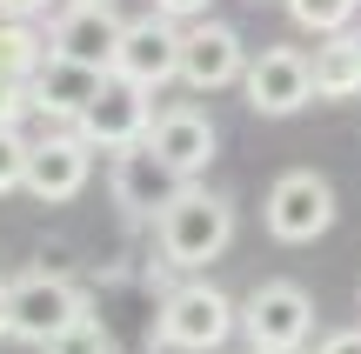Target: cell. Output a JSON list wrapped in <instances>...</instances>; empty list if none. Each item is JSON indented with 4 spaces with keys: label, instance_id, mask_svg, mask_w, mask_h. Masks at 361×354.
Segmentation results:
<instances>
[{
    "label": "cell",
    "instance_id": "1",
    "mask_svg": "<svg viewBox=\"0 0 361 354\" xmlns=\"http://www.w3.org/2000/svg\"><path fill=\"white\" fill-rule=\"evenodd\" d=\"M154 234H161V261L168 267H207V261H221L228 241H234V201L188 181L168 201V214L154 221Z\"/></svg>",
    "mask_w": 361,
    "mask_h": 354
},
{
    "label": "cell",
    "instance_id": "2",
    "mask_svg": "<svg viewBox=\"0 0 361 354\" xmlns=\"http://www.w3.org/2000/svg\"><path fill=\"white\" fill-rule=\"evenodd\" d=\"M234 328H241V308H234L221 288H207V281H188V288H168V301H161L154 348H168V354H214V348L234 341Z\"/></svg>",
    "mask_w": 361,
    "mask_h": 354
},
{
    "label": "cell",
    "instance_id": "3",
    "mask_svg": "<svg viewBox=\"0 0 361 354\" xmlns=\"http://www.w3.org/2000/svg\"><path fill=\"white\" fill-rule=\"evenodd\" d=\"M261 221H268V234L281 241V248H308V241H322L328 227H335V187H328V174L288 167L281 181L268 187V201H261Z\"/></svg>",
    "mask_w": 361,
    "mask_h": 354
},
{
    "label": "cell",
    "instance_id": "4",
    "mask_svg": "<svg viewBox=\"0 0 361 354\" xmlns=\"http://www.w3.org/2000/svg\"><path fill=\"white\" fill-rule=\"evenodd\" d=\"M80 321H94L80 281L47 274V267H27V274L13 281V334H20V341L47 348V341H61L67 328H80Z\"/></svg>",
    "mask_w": 361,
    "mask_h": 354
},
{
    "label": "cell",
    "instance_id": "5",
    "mask_svg": "<svg viewBox=\"0 0 361 354\" xmlns=\"http://www.w3.org/2000/svg\"><path fill=\"white\" fill-rule=\"evenodd\" d=\"M308 328H314V301L301 281H261L241 301V334L261 354H301Z\"/></svg>",
    "mask_w": 361,
    "mask_h": 354
},
{
    "label": "cell",
    "instance_id": "6",
    "mask_svg": "<svg viewBox=\"0 0 361 354\" xmlns=\"http://www.w3.org/2000/svg\"><path fill=\"white\" fill-rule=\"evenodd\" d=\"M74 127L87 134V147H107V154H121V147H141L147 134H154V101H147L141 80L107 74V80H101V94L87 101V114H80Z\"/></svg>",
    "mask_w": 361,
    "mask_h": 354
},
{
    "label": "cell",
    "instance_id": "7",
    "mask_svg": "<svg viewBox=\"0 0 361 354\" xmlns=\"http://www.w3.org/2000/svg\"><path fill=\"white\" fill-rule=\"evenodd\" d=\"M241 101L268 120H288L314 101V61L301 47H261L241 74Z\"/></svg>",
    "mask_w": 361,
    "mask_h": 354
},
{
    "label": "cell",
    "instance_id": "8",
    "mask_svg": "<svg viewBox=\"0 0 361 354\" xmlns=\"http://www.w3.org/2000/svg\"><path fill=\"white\" fill-rule=\"evenodd\" d=\"M121 40H128V20H121L114 7H87V0H67V7L47 20V47L61 53V61L94 67V74H114Z\"/></svg>",
    "mask_w": 361,
    "mask_h": 354
},
{
    "label": "cell",
    "instance_id": "9",
    "mask_svg": "<svg viewBox=\"0 0 361 354\" xmlns=\"http://www.w3.org/2000/svg\"><path fill=\"white\" fill-rule=\"evenodd\" d=\"M247 74V47L228 20H194L180 34V80L194 94H221V87H241Z\"/></svg>",
    "mask_w": 361,
    "mask_h": 354
},
{
    "label": "cell",
    "instance_id": "10",
    "mask_svg": "<svg viewBox=\"0 0 361 354\" xmlns=\"http://www.w3.org/2000/svg\"><path fill=\"white\" fill-rule=\"evenodd\" d=\"M107 181H114V201H121V214H128V221H161V214H168V201L188 187L147 141H141V147H121Z\"/></svg>",
    "mask_w": 361,
    "mask_h": 354
},
{
    "label": "cell",
    "instance_id": "11",
    "mask_svg": "<svg viewBox=\"0 0 361 354\" xmlns=\"http://www.w3.org/2000/svg\"><path fill=\"white\" fill-rule=\"evenodd\" d=\"M180 34H188V27H180V20H168V13L128 20V40H121L114 74L141 80L147 94H154V87H168V80H180Z\"/></svg>",
    "mask_w": 361,
    "mask_h": 354
},
{
    "label": "cell",
    "instance_id": "12",
    "mask_svg": "<svg viewBox=\"0 0 361 354\" xmlns=\"http://www.w3.org/2000/svg\"><path fill=\"white\" fill-rule=\"evenodd\" d=\"M94 174V147L80 127L67 134H47V141H34V160H27V194L34 201H74L80 187H87Z\"/></svg>",
    "mask_w": 361,
    "mask_h": 354
},
{
    "label": "cell",
    "instance_id": "13",
    "mask_svg": "<svg viewBox=\"0 0 361 354\" xmlns=\"http://www.w3.org/2000/svg\"><path fill=\"white\" fill-rule=\"evenodd\" d=\"M147 147L168 160L180 181H194V174H207V160L221 154V134H214V120H207L201 107H168V114H154Z\"/></svg>",
    "mask_w": 361,
    "mask_h": 354
},
{
    "label": "cell",
    "instance_id": "14",
    "mask_svg": "<svg viewBox=\"0 0 361 354\" xmlns=\"http://www.w3.org/2000/svg\"><path fill=\"white\" fill-rule=\"evenodd\" d=\"M101 80H107V74L47 53V67L27 80V94H34V114H47V120H80V114H87V101L101 94Z\"/></svg>",
    "mask_w": 361,
    "mask_h": 354
},
{
    "label": "cell",
    "instance_id": "15",
    "mask_svg": "<svg viewBox=\"0 0 361 354\" xmlns=\"http://www.w3.org/2000/svg\"><path fill=\"white\" fill-rule=\"evenodd\" d=\"M361 94V40L335 34L314 47V101H355Z\"/></svg>",
    "mask_w": 361,
    "mask_h": 354
},
{
    "label": "cell",
    "instance_id": "16",
    "mask_svg": "<svg viewBox=\"0 0 361 354\" xmlns=\"http://www.w3.org/2000/svg\"><path fill=\"white\" fill-rule=\"evenodd\" d=\"M47 34H40L34 20H0V74L7 80H34L40 67H47Z\"/></svg>",
    "mask_w": 361,
    "mask_h": 354
},
{
    "label": "cell",
    "instance_id": "17",
    "mask_svg": "<svg viewBox=\"0 0 361 354\" xmlns=\"http://www.w3.org/2000/svg\"><path fill=\"white\" fill-rule=\"evenodd\" d=\"M288 13H295V27H308V34H348L361 0H288Z\"/></svg>",
    "mask_w": 361,
    "mask_h": 354
},
{
    "label": "cell",
    "instance_id": "18",
    "mask_svg": "<svg viewBox=\"0 0 361 354\" xmlns=\"http://www.w3.org/2000/svg\"><path fill=\"white\" fill-rule=\"evenodd\" d=\"M27 160L34 141H20V127H0V194H27Z\"/></svg>",
    "mask_w": 361,
    "mask_h": 354
},
{
    "label": "cell",
    "instance_id": "19",
    "mask_svg": "<svg viewBox=\"0 0 361 354\" xmlns=\"http://www.w3.org/2000/svg\"><path fill=\"white\" fill-rule=\"evenodd\" d=\"M40 354H121V348H114V334H107L101 321H80V328H67L61 341H47Z\"/></svg>",
    "mask_w": 361,
    "mask_h": 354
},
{
    "label": "cell",
    "instance_id": "20",
    "mask_svg": "<svg viewBox=\"0 0 361 354\" xmlns=\"http://www.w3.org/2000/svg\"><path fill=\"white\" fill-rule=\"evenodd\" d=\"M27 114H34V94H27V80H7V74H0V127H20Z\"/></svg>",
    "mask_w": 361,
    "mask_h": 354
},
{
    "label": "cell",
    "instance_id": "21",
    "mask_svg": "<svg viewBox=\"0 0 361 354\" xmlns=\"http://www.w3.org/2000/svg\"><path fill=\"white\" fill-rule=\"evenodd\" d=\"M54 0H0V20H47Z\"/></svg>",
    "mask_w": 361,
    "mask_h": 354
},
{
    "label": "cell",
    "instance_id": "22",
    "mask_svg": "<svg viewBox=\"0 0 361 354\" xmlns=\"http://www.w3.org/2000/svg\"><path fill=\"white\" fill-rule=\"evenodd\" d=\"M207 7L214 0H154V13H168V20H207Z\"/></svg>",
    "mask_w": 361,
    "mask_h": 354
},
{
    "label": "cell",
    "instance_id": "23",
    "mask_svg": "<svg viewBox=\"0 0 361 354\" xmlns=\"http://www.w3.org/2000/svg\"><path fill=\"white\" fill-rule=\"evenodd\" d=\"M314 354H361V328H335V334H328V341L314 348Z\"/></svg>",
    "mask_w": 361,
    "mask_h": 354
},
{
    "label": "cell",
    "instance_id": "24",
    "mask_svg": "<svg viewBox=\"0 0 361 354\" xmlns=\"http://www.w3.org/2000/svg\"><path fill=\"white\" fill-rule=\"evenodd\" d=\"M0 334H13V281H0Z\"/></svg>",
    "mask_w": 361,
    "mask_h": 354
},
{
    "label": "cell",
    "instance_id": "25",
    "mask_svg": "<svg viewBox=\"0 0 361 354\" xmlns=\"http://www.w3.org/2000/svg\"><path fill=\"white\" fill-rule=\"evenodd\" d=\"M87 7H114V0H87Z\"/></svg>",
    "mask_w": 361,
    "mask_h": 354
},
{
    "label": "cell",
    "instance_id": "26",
    "mask_svg": "<svg viewBox=\"0 0 361 354\" xmlns=\"http://www.w3.org/2000/svg\"><path fill=\"white\" fill-rule=\"evenodd\" d=\"M247 354H261V348H247Z\"/></svg>",
    "mask_w": 361,
    "mask_h": 354
}]
</instances>
